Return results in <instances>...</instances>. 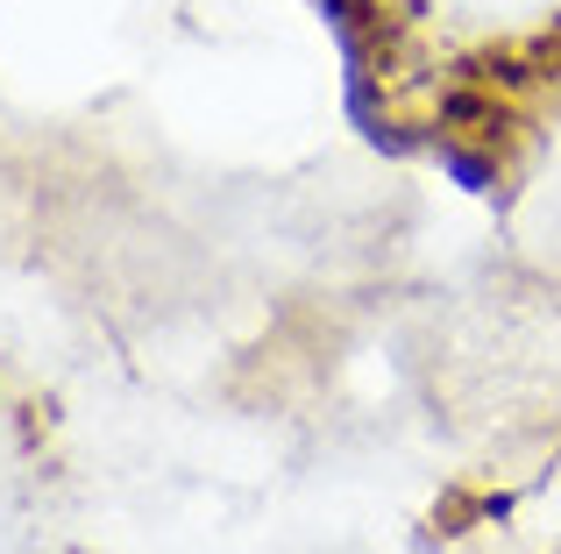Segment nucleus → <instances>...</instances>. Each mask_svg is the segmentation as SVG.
I'll list each match as a JSON object with an SVG mask.
<instances>
[{"instance_id": "2", "label": "nucleus", "mask_w": 561, "mask_h": 554, "mask_svg": "<svg viewBox=\"0 0 561 554\" xmlns=\"http://www.w3.org/2000/svg\"><path fill=\"white\" fill-rule=\"evenodd\" d=\"M526 50H534V65H540V79H561V14H554V22L548 28H534V36H526Z\"/></svg>"}, {"instance_id": "1", "label": "nucleus", "mask_w": 561, "mask_h": 554, "mask_svg": "<svg viewBox=\"0 0 561 554\" xmlns=\"http://www.w3.org/2000/svg\"><path fill=\"white\" fill-rule=\"evenodd\" d=\"M426 157H434V171L455 185V193H469V199H491L497 185H505V150H491V142L426 128Z\"/></svg>"}]
</instances>
